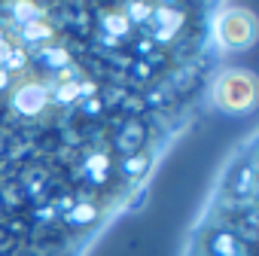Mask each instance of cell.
<instances>
[{"label": "cell", "mask_w": 259, "mask_h": 256, "mask_svg": "<svg viewBox=\"0 0 259 256\" xmlns=\"http://www.w3.org/2000/svg\"><path fill=\"white\" fill-rule=\"evenodd\" d=\"M217 101L226 110H247L253 104V76L250 73H226L217 82Z\"/></svg>", "instance_id": "cell-3"}, {"label": "cell", "mask_w": 259, "mask_h": 256, "mask_svg": "<svg viewBox=\"0 0 259 256\" xmlns=\"http://www.w3.org/2000/svg\"><path fill=\"white\" fill-rule=\"evenodd\" d=\"M186 256H256V189H253V138L229 162L213 189Z\"/></svg>", "instance_id": "cell-1"}, {"label": "cell", "mask_w": 259, "mask_h": 256, "mask_svg": "<svg viewBox=\"0 0 259 256\" xmlns=\"http://www.w3.org/2000/svg\"><path fill=\"white\" fill-rule=\"evenodd\" d=\"M217 40L226 49H244L253 43V19L241 10H232L217 19Z\"/></svg>", "instance_id": "cell-2"}]
</instances>
